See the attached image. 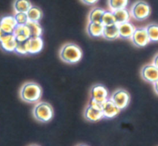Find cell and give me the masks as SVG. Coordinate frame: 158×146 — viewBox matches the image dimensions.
I'll list each match as a JSON object with an SVG mask.
<instances>
[{
    "label": "cell",
    "mask_w": 158,
    "mask_h": 146,
    "mask_svg": "<svg viewBox=\"0 0 158 146\" xmlns=\"http://www.w3.org/2000/svg\"><path fill=\"white\" fill-rule=\"evenodd\" d=\"M102 112L103 114V118H112L117 116L120 112V109L115 105L110 98H108L103 102Z\"/></svg>",
    "instance_id": "cell-9"
},
{
    "label": "cell",
    "mask_w": 158,
    "mask_h": 146,
    "mask_svg": "<svg viewBox=\"0 0 158 146\" xmlns=\"http://www.w3.org/2000/svg\"><path fill=\"white\" fill-rule=\"evenodd\" d=\"M17 41H24L30 38V30L27 25H17L13 32Z\"/></svg>",
    "instance_id": "cell-13"
},
{
    "label": "cell",
    "mask_w": 158,
    "mask_h": 146,
    "mask_svg": "<svg viewBox=\"0 0 158 146\" xmlns=\"http://www.w3.org/2000/svg\"><path fill=\"white\" fill-rule=\"evenodd\" d=\"M17 25L16 20L12 15H6L0 18V29L7 33H13Z\"/></svg>",
    "instance_id": "cell-11"
},
{
    "label": "cell",
    "mask_w": 158,
    "mask_h": 146,
    "mask_svg": "<svg viewBox=\"0 0 158 146\" xmlns=\"http://www.w3.org/2000/svg\"><path fill=\"white\" fill-rule=\"evenodd\" d=\"M131 39L134 45L138 48L144 47L151 42L147 29L143 27L136 28Z\"/></svg>",
    "instance_id": "cell-6"
},
{
    "label": "cell",
    "mask_w": 158,
    "mask_h": 146,
    "mask_svg": "<svg viewBox=\"0 0 158 146\" xmlns=\"http://www.w3.org/2000/svg\"><path fill=\"white\" fill-rule=\"evenodd\" d=\"M117 26H118L120 37L122 38H125V39L131 38L136 29L134 25L131 24L129 22L117 25Z\"/></svg>",
    "instance_id": "cell-15"
},
{
    "label": "cell",
    "mask_w": 158,
    "mask_h": 146,
    "mask_svg": "<svg viewBox=\"0 0 158 146\" xmlns=\"http://www.w3.org/2000/svg\"><path fill=\"white\" fill-rule=\"evenodd\" d=\"M91 98L100 102H104L108 98V90L103 85H94L91 89Z\"/></svg>",
    "instance_id": "cell-10"
},
{
    "label": "cell",
    "mask_w": 158,
    "mask_h": 146,
    "mask_svg": "<svg viewBox=\"0 0 158 146\" xmlns=\"http://www.w3.org/2000/svg\"><path fill=\"white\" fill-rule=\"evenodd\" d=\"M129 0H109V7L110 11L114 12L119 9H126Z\"/></svg>",
    "instance_id": "cell-23"
},
{
    "label": "cell",
    "mask_w": 158,
    "mask_h": 146,
    "mask_svg": "<svg viewBox=\"0 0 158 146\" xmlns=\"http://www.w3.org/2000/svg\"><path fill=\"white\" fill-rule=\"evenodd\" d=\"M29 55H34L40 52L43 47V41L42 37H33L28 40Z\"/></svg>",
    "instance_id": "cell-14"
},
{
    "label": "cell",
    "mask_w": 158,
    "mask_h": 146,
    "mask_svg": "<svg viewBox=\"0 0 158 146\" xmlns=\"http://www.w3.org/2000/svg\"><path fill=\"white\" fill-rule=\"evenodd\" d=\"M154 89L157 95H158V79L154 83Z\"/></svg>",
    "instance_id": "cell-30"
},
{
    "label": "cell",
    "mask_w": 158,
    "mask_h": 146,
    "mask_svg": "<svg viewBox=\"0 0 158 146\" xmlns=\"http://www.w3.org/2000/svg\"><path fill=\"white\" fill-rule=\"evenodd\" d=\"M110 98L120 110L126 109L130 102L129 93L126 90L122 89L115 91L112 94Z\"/></svg>",
    "instance_id": "cell-7"
},
{
    "label": "cell",
    "mask_w": 158,
    "mask_h": 146,
    "mask_svg": "<svg viewBox=\"0 0 158 146\" xmlns=\"http://www.w3.org/2000/svg\"><path fill=\"white\" fill-rule=\"evenodd\" d=\"M83 3L86 5H89V6H92L94 5L95 3H97L98 2V0H81Z\"/></svg>",
    "instance_id": "cell-28"
},
{
    "label": "cell",
    "mask_w": 158,
    "mask_h": 146,
    "mask_svg": "<svg viewBox=\"0 0 158 146\" xmlns=\"http://www.w3.org/2000/svg\"><path fill=\"white\" fill-rule=\"evenodd\" d=\"M43 95V90L40 85L35 82H26L21 87L19 96L23 101L27 103H36Z\"/></svg>",
    "instance_id": "cell-1"
},
{
    "label": "cell",
    "mask_w": 158,
    "mask_h": 146,
    "mask_svg": "<svg viewBox=\"0 0 158 146\" xmlns=\"http://www.w3.org/2000/svg\"><path fill=\"white\" fill-rule=\"evenodd\" d=\"M152 64H154V65H155L156 67H157L158 69V53L155 55V57L154 58V60H153Z\"/></svg>",
    "instance_id": "cell-29"
},
{
    "label": "cell",
    "mask_w": 158,
    "mask_h": 146,
    "mask_svg": "<svg viewBox=\"0 0 158 146\" xmlns=\"http://www.w3.org/2000/svg\"><path fill=\"white\" fill-rule=\"evenodd\" d=\"M103 37L109 41H113L119 38L120 35H119L118 26L117 24L105 26L103 29Z\"/></svg>",
    "instance_id": "cell-17"
},
{
    "label": "cell",
    "mask_w": 158,
    "mask_h": 146,
    "mask_svg": "<svg viewBox=\"0 0 158 146\" xmlns=\"http://www.w3.org/2000/svg\"><path fill=\"white\" fill-rule=\"evenodd\" d=\"M14 17L18 25H26V23L29 22L27 14L25 12H15Z\"/></svg>",
    "instance_id": "cell-27"
},
{
    "label": "cell",
    "mask_w": 158,
    "mask_h": 146,
    "mask_svg": "<svg viewBox=\"0 0 158 146\" xmlns=\"http://www.w3.org/2000/svg\"><path fill=\"white\" fill-rule=\"evenodd\" d=\"M151 9L149 5L144 1H137L132 6L131 9V15L135 19L141 21L146 19L151 15Z\"/></svg>",
    "instance_id": "cell-4"
},
{
    "label": "cell",
    "mask_w": 158,
    "mask_h": 146,
    "mask_svg": "<svg viewBox=\"0 0 158 146\" xmlns=\"http://www.w3.org/2000/svg\"><path fill=\"white\" fill-rule=\"evenodd\" d=\"M26 25L30 30V38L33 37H41L43 34V28L40 26V22H31L29 21Z\"/></svg>",
    "instance_id": "cell-22"
},
{
    "label": "cell",
    "mask_w": 158,
    "mask_h": 146,
    "mask_svg": "<svg viewBox=\"0 0 158 146\" xmlns=\"http://www.w3.org/2000/svg\"><path fill=\"white\" fill-rule=\"evenodd\" d=\"M84 118L91 122H96L103 118V114L101 109H98L89 105L84 111Z\"/></svg>",
    "instance_id": "cell-12"
},
{
    "label": "cell",
    "mask_w": 158,
    "mask_h": 146,
    "mask_svg": "<svg viewBox=\"0 0 158 146\" xmlns=\"http://www.w3.org/2000/svg\"><path fill=\"white\" fill-rule=\"evenodd\" d=\"M32 6V5L29 0H15L13 3V9L15 12L27 13Z\"/></svg>",
    "instance_id": "cell-19"
},
{
    "label": "cell",
    "mask_w": 158,
    "mask_h": 146,
    "mask_svg": "<svg viewBox=\"0 0 158 146\" xmlns=\"http://www.w3.org/2000/svg\"><path fill=\"white\" fill-rule=\"evenodd\" d=\"M83 56V52L80 46L75 43L69 42L63 45L60 51V58L64 62L75 64L80 61Z\"/></svg>",
    "instance_id": "cell-2"
},
{
    "label": "cell",
    "mask_w": 158,
    "mask_h": 146,
    "mask_svg": "<svg viewBox=\"0 0 158 146\" xmlns=\"http://www.w3.org/2000/svg\"><path fill=\"white\" fill-rule=\"evenodd\" d=\"M150 41L152 42H157L158 41V25L157 24H150L146 27Z\"/></svg>",
    "instance_id": "cell-24"
},
{
    "label": "cell",
    "mask_w": 158,
    "mask_h": 146,
    "mask_svg": "<svg viewBox=\"0 0 158 146\" xmlns=\"http://www.w3.org/2000/svg\"><path fill=\"white\" fill-rule=\"evenodd\" d=\"M104 26L100 22H89L86 28V32L89 36L97 38L103 36Z\"/></svg>",
    "instance_id": "cell-16"
},
{
    "label": "cell",
    "mask_w": 158,
    "mask_h": 146,
    "mask_svg": "<svg viewBox=\"0 0 158 146\" xmlns=\"http://www.w3.org/2000/svg\"><path fill=\"white\" fill-rule=\"evenodd\" d=\"M17 41L13 33H7L0 29V46L8 52H15Z\"/></svg>",
    "instance_id": "cell-5"
},
{
    "label": "cell",
    "mask_w": 158,
    "mask_h": 146,
    "mask_svg": "<svg viewBox=\"0 0 158 146\" xmlns=\"http://www.w3.org/2000/svg\"><path fill=\"white\" fill-rule=\"evenodd\" d=\"M105 10L100 7H96L90 11L89 14V22H100L102 23V17Z\"/></svg>",
    "instance_id": "cell-21"
},
{
    "label": "cell",
    "mask_w": 158,
    "mask_h": 146,
    "mask_svg": "<svg viewBox=\"0 0 158 146\" xmlns=\"http://www.w3.org/2000/svg\"><path fill=\"white\" fill-rule=\"evenodd\" d=\"M26 14H27L29 21L38 22H40V21L42 19L43 15V11L41 10V9L39 8L38 6H33L31 7V9L28 11Z\"/></svg>",
    "instance_id": "cell-20"
},
{
    "label": "cell",
    "mask_w": 158,
    "mask_h": 146,
    "mask_svg": "<svg viewBox=\"0 0 158 146\" xmlns=\"http://www.w3.org/2000/svg\"><path fill=\"white\" fill-rule=\"evenodd\" d=\"M102 24L103 26H110V25L116 24L115 17L112 11H105L102 17Z\"/></svg>",
    "instance_id": "cell-25"
},
{
    "label": "cell",
    "mask_w": 158,
    "mask_h": 146,
    "mask_svg": "<svg viewBox=\"0 0 158 146\" xmlns=\"http://www.w3.org/2000/svg\"><path fill=\"white\" fill-rule=\"evenodd\" d=\"M33 116L37 121L46 123L50 121L54 115V111L52 105L46 101L37 103L32 110Z\"/></svg>",
    "instance_id": "cell-3"
},
{
    "label": "cell",
    "mask_w": 158,
    "mask_h": 146,
    "mask_svg": "<svg viewBox=\"0 0 158 146\" xmlns=\"http://www.w3.org/2000/svg\"><path fill=\"white\" fill-rule=\"evenodd\" d=\"M113 12H114V17H115L116 24L117 25H120L122 24V23L129 22L131 15H130L129 11L127 9H119V10H116Z\"/></svg>",
    "instance_id": "cell-18"
},
{
    "label": "cell",
    "mask_w": 158,
    "mask_h": 146,
    "mask_svg": "<svg viewBox=\"0 0 158 146\" xmlns=\"http://www.w3.org/2000/svg\"><path fill=\"white\" fill-rule=\"evenodd\" d=\"M141 77L146 81L154 84L158 79V69L154 64H148L141 69Z\"/></svg>",
    "instance_id": "cell-8"
},
{
    "label": "cell",
    "mask_w": 158,
    "mask_h": 146,
    "mask_svg": "<svg viewBox=\"0 0 158 146\" xmlns=\"http://www.w3.org/2000/svg\"><path fill=\"white\" fill-rule=\"evenodd\" d=\"M79 146H87V145H86V144H80V145Z\"/></svg>",
    "instance_id": "cell-31"
},
{
    "label": "cell",
    "mask_w": 158,
    "mask_h": 146,
    "mask_svg": "<svg viewBox=\"0 0 158 146\" xmlns=\"http://www.w3.org/2000/svg\"><path fill=\"white\" fill-rule=\"evenodd\" d=\"M28 40L24 41H17L16 48L15 49V53L19 54V55H29Z\"/></svg>",
    "instance_id": "cell-26"
},
{
    "label": "cell",
    "mask_w": 158,
    "mask_h": 146,
    "mask_svg": "<svg viewBox=\"0 0 158 146\" xmlns=\"http://www.w3.org/2000/svg\"><path fill=\"white\" fill-rule=\"evenodd\" d=\"M31 146H39V145H36V144H32V145H31Z\"/></svg>",
    "instance_id": "cell-32"
}]
</instances>
